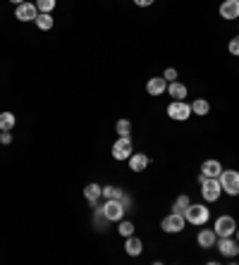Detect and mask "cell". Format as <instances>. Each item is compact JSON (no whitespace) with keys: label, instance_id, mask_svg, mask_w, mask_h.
Returning a JSON list of instances; mask_svg holds the SVG:
<instances>
[{"label":"cell","instance_id":"1","mask_svg":"<svg viewBox=\"0 0 239 265\" xmlns=\"http://www.w3.org/2000/svg\"><path fill=\"white\" fill-rule=\"evenodd\" d=\"M196 180H199V187H201V196H203V201L215 203L220 196H223V187H220V180H218V177H203V174H199Z\"/></svg>","mask_w":239,"mask_h":265},{"label":"cell","instance_id":"2","mask_svg":"<svg viewBox=\"0 0 239 265\" xmlns=\"http://www.w3.org/2000/svg\"><path fill=\"white\" fill-rule=\"evenodd\" d=\"M184 220L191 222V225L203 227L211 220V211H208V205H203V203H189V208L184 211Z\"/></svg>","mask_w":239,"mask_h":265},{"label":"cell","instance_id":"3","mask_svg":"<svg viewBox=\"0 0 239 265\" xmlns=\"http://www.w3.org/2000/svg\"><path fill=\"white\" fill-rule=\"evenodd\" d=\"M218 180H220L223 194H227V196H239V172H237V170H223Z\"/></svg>","mask_w":239,"mask_h":265},{"label":"cell","instance_id":"4","mask_svg":"<svg viewBox=\"0 0 239 265\" xmlns=\"http://www.w3.org/2000/svg\"><path fill=\"white\" fill-rule=\"evenodd\" d=\"M101 211H103V215L110 220V222H120V220L125 218V213H127L120 198H105V203L101 205Z\"/></svg>","mask_w":239,"mask_h":265},{"label":"cell","instance_id":"5","mask_svg":"<svg viewBox=\"0 0 239 265\" xmlns=\"http://www.w3.org/2000/svg\"><path fill=\"white\" fill-rule=\"evenodd\" d=\"M184 225H187V220L180 213H170V215H165L160 220V229L165 234H180L184 229Z\"/></svg>","mask_w":239,"mask_h":265},{"label":"cell","instance_id":"6","mask_svg":"<svg viewBox=\"0 0 239 265\" xmlns=\"http://www.w3.org/2000/svg\"><path fill=\"white\" fill-rule=\"evenodd\" d=\"M167 117L175 120V122H187L191 117V103L184 101H172L167 105Z\"/></svg>","mask_w":239,"mask_h":265},{"label":"cell","instance_id":"7","mask_svg":"<svg viewBox=\"0 0 239 265\" xmlns=\"http://www.w3.org/2000/svg\"><path fill=\"white\" fill-rule=\"evenodd\" d=\"M112 158L115 160H129V156L134 153V146H132V139L129 136H120L115 143H112Z\"/></svg>","mask_w":239,"mask_h":265},{"label":"cell","instance_id":"8","mask_svg":"<svg viewBox=\"0 0 239 265\" xmlns=\"http://www.w3.org/2000/svg\"><path fill=\"white\" fill-rule=\"evenodd\" d=\"M215 246H218V251H220L225 258H237L239 256V242L234 239V234H232V237H218Z\"/></svg>","mask_w":239,"mask_h":265},{"label":"cell","instance_id":"9","mask_svg":"<svg viewBox=\"0 0 239 265\" xmlns=\"http://www.w3.org/2000/svg\"><path fill=\"white\" fill-rule=\"evenodd\" d=\"M213 229L218 237H232V234L237 232V222H234L232 215H220V218H215Z\"/></svg>","mask_w":239,"mask_h":265},{"label":"cell","instance_id":"10","mask_svg":"<svg viewBox=\"0 0 239 265\" xmlns=\"http://www.w3.org/2000/svg\"><path fill=\"white\" fill-rule=\"evenodd\" d=\"M15 17L19 22H34L36 17H39V8H36V3H22V5H17L15 8Z\"/></svg>","mask_w":239,"mask_h":265},{"label":"cell","instance_id":"11","mask_svg":"<svg viewBox=\"0 0 239 265\" xmlns=\"http://www.w3.org/2000/svg\"><path fill=\"white\" fill-rule=\"evenodd\" d=\"M218 12L223 19H239V0H223Z\"/></svg>","mask_w":239,"mask_h":265},{"label":"cell","instance_id":"12","mask_svg":"<svg viewBox=\"0 0 239 265\" xmlns=\"http://www.w3.org/2000/svg\"><path fill=\"white\" fill-rule=\"evenodd\" d=\"M84 196H86V201H88L91 208H98V198L103 196V187H101V184H96V182H91V184L84 187Z\"/></svg>","mask_w":239,"mask_h":265},{"label":"cell","instance_id":"13","mask_svg":"<svg viewBox=\"0 0 239 265\" xmlns=\"http://www.w3.org/2000/svg\"><path fill=\"white\" fill-rule=\"evenodd\" d=\"M127 163H129V170L132 172H143L151 165V158L146 156V153H132Z\"/></svg>","mask_w":239,"mask_h":265},{"label":"cell","instance_id":"14","mask_svg":"<svg viewBox=\"0 0 239 265\" xmlns=\"http://www.w3.org/2000/svg\"><path fill=\"white\" fill-rule=\"evenodd\" d=\"M167 91V81L163 77H153L146 81V94L148 96H163Z\"/></svg>","mask_w":239,"mask_h":265},{"label":"cell","instance_id":"15","mask_svg":"<svg viewBox=\"0 0 239 265\" xmlns=\"http://www.w3.org/2000/svg\"><path fill=\"white\" fill-rule=\"evenodd\" d=\"M215 242H218V234H215V229H201L199 237H196V244H199L201 249H213Z\"/></svg>","mask_w":239,"mask_h":265},{"label":"cell","instance_id":"16","mask_svg":"<svg viewBox=\"0 0 239 265\" xmlns=\"http://www.w3.org/2000/svg\"><path fill=\"white\" fill-rule=\"evenodd\" d=\"M125 251H127V256H141L143 242L136 237V234H132V237H127V239H125Z\"/></svg>","mask_w":239,"mask_h":265},{"label":"cell","instance_id":"17","mask_svg":"<svg viewBox=\"0 0 239 265\" xmlns=\"http://www.w3.org/2000/svg\"><path fill=\"white\" fill-rule=\"evenodd\" d=\"M167 94L172 96V101H184L189 91H187V86H184L182 81H170V84H167Z\"/></svg>","mask_w":239,"mask_h":265},{"label":"cell","instance_id":"18","mask_svg":"<svg viewBox=\"0 0 239 265\" xmlns=\"http://www.w3.org/2000/svg\"><path fill=\"white\" fill-rule=\"evenodd\" d=\"M220 172H223L220 160H206V163L201 165V174L203 177H220Z\"/></svg>","mask_w":239,"mask_h":265},{"label":"cell","instance_id":"19","mask_svg":"<svg viewBox=\"0 0 239 265\" xmlns=\"http://www.w3.org/2000/svg\"><path fill=\"white\" fill-rule=\"evenodd\" d=\"M34 24L39 26L41 32H50V29H53V24H55V19H53L50 12H39V17L34 19Z\"/></svg>","mask_w":239,"mask_h":265},{"label":"cell","instance_id":"20","mask_svg":"<svg viewBox=\"0 0 239 265\" xmlns=\"http://www.w3.org/2000/svg\"><path fill=\"white\" fill-rule=\"evenodd\" d=\"M208 112H211V103H208L206 98H196V101L191 103V115H196V117H206Z\"/></svg>","mask_w":239,"mask_h":265},{"label":"cell","instance_id":"21","mask_svg":"<svg viewBox=\"0 0 239 265\" xmlns=\"http://www.w3.org/2000/svg\"><path fill=\"white\" fill-rule=\"evenodd\" d=\"M17 125V117L10 112V110H5V112H0V132H12Z\"/></svg>","mask_w":239,"mask_h":265},{"label":"cell","instance_id":"22","mask_svg":"<svg viewBox=\"0 0 239 265\" xmlns=\"http://www.w3.org/2000/svg\"><path fill=\"white\" fill-rule=\"evenodd\" d=\"M189 203H191V198L187 194H182V196H177V201L172 203V213H180V215H184V211L189 208Z\"/></svg>","mask_w":239,"mask_h":265},{"label":"cell","instance_id":"23","mask_svg":"<svg viewBox=\"0 0 239 265\" xmlns=\"http://www.w3.org/2000/svg\"><path fill=\"white\" fill-rule=\"evenodd\" d=\"M117 232H120V237H125V239H127V237H132V234H134V222H132V220H120L117 222Z\"/></svg>","mask_w":239,"mask_h":265},{"label":"cell","instance_id":"24","mask_svg":"<svg viewBox=\"0 0 239 265\" xmlns=\"http://www.w3.org/2000/svg\"><path fill=\"white\" fill-rule=\"evenodd\" d=\"M115 132H117L120 136H132V122H129V120H117Z\"/></svg>","mask_w":239,"mask_h":265},{"label":"cell","instance_id":"25","mask_svg":"<svg viewBox=\"0 0 239 265\" xmlns=\"http://www.w3.org/2000/svg\"><path fill=\"white\" fill-rule=\"evenodd\" d=\"M122 189L120 187H112V184H108V187H103V198H122Z\"/></svg>","mask_w":239,"mask_h":265},{"label":"cell","instance_id":"26","mask_svg":"<svg viewBox=\"0 0 239 265\" xmlns=\"http://www.w3.org/2000/svg\"><path fill=\"white\" fill-rule=\"evenodd\" d=\"M57 5V0H36V8L39 12H53Z\"/></svg>","mask_w":239,"mask_h":265},{"label":"cell","instance_id":"27","mask_svg":"<svg viewBox=\"0 0 239 265\" xmlns=\"http://www.w3.org/2000/svg\"><path fill=\"white\" fill-rule=\"evenodd\" d=\"M94 211H96V218H94L96 227H98V229L103 232V229H105V222H110V220H108V218L103 215V211H98V208H94Z\"/></svg>","mask_w":239,"mask_h":265},{"label":"cell","instance_id":"28","mask_svg":"<svg viewBox=\"0 0 239 265\" xmlns=\"http://www.w3.org/2000/svg\"><path fill=\"white\" fill-rule=\"evenodd\" d=\"M163 79H165L167 84H170V81H177V70L175 67H167V70L163 72Z\"/></svg>","mask_w":239,"mask_h":265},{"label":"cell","instance_id":"29","mask_svg":"<svg viewBox=\"0 0 239 265\" xmlns=\"http://www.w3.org/2000/svg\"><path fill=\"white\" fill-rule=\"evenodd\" d=\"M227 50H230V53L234 55V57H239V36H237V39H232V41H230Z\"/></svg>","mask_w":239,"mask_h":265},{"label":"cell","instance_id":"30","mask_svg":"<svg viewBox=\"0 0 239 265\" xmlns=\"http://www.w3.org/2000/svg\"><path fill=\"white\" fill-rule=\"evenodd\" d=\"M0 143H3V146L12 143V134H10V132H0Z\"/></svg>","mask_w":239,"mask_h":265},{"label":"cell","instance_id":"31","mask_svg":"<svg viewBox=\"0 0 239 265\" xmlns=\"http://www.w3.org/2000/svg\"><path fill=\"white\" fill-rule=\"evenodd\" d=\"M120 201H122V205H125V211H132V205H134V203H132V198H129V196H125L122 194V198H120Z\"/></svg>","mask_w":239,"mask_h":265},{"label":"cell","instance_id":"32","mask_svg":"<svg viewBox=\"0 0 239 265\" xmlns=\"http://www.w3.org/2000/svg\"><path fill=\"white\" fill-rule=\"evenodd\" d=\"M153 3H156V0H134V5H139V8H148Z\"/></svg>","mask_w":239,"mask_h":265},{"label":"cell","instance_id":"33","mask_svg":"<svg viewBox=\"0 0 239 265\" xmlns=\"http://www.w3.org/2000/svg\"><path fill=\"white\" fill-rule=\"evenodd\" d=\"M12 5H22V3H26V0H10Z\"/></svg>","mask_w":239,"mask_h":265},{"label":"cell","instance_id":"34","mask_svg":"<svg viewBox=\"0 0 239 265\" xmlns=\"http://www.w3.org/2000/svg\"><path fill=\"white\" fill-rule=\"evenodd\" d=\"M234 239H237V242H239V227H237V232H234Z\"/></svg>","mask_w":239,"mask_h":265}]
</instances>
